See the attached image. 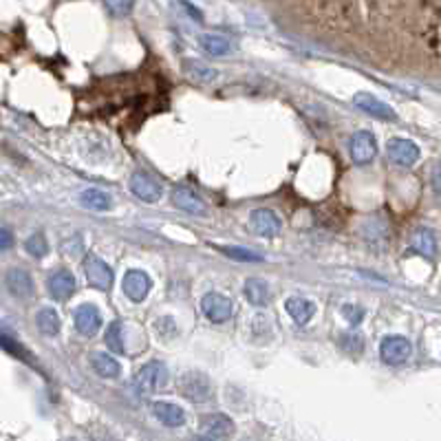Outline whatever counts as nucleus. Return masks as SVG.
<instances>
[{"label":"nucleus","instance_id":"nucleus-1","mask_svg":"<svg viewBox=\"0 0 441 441\" xmlns=\"http://www.w3.org/2000/svg\"><path fill=\"white\" fill-rule=\"evenodd\" d=\"M168 380H170L168 366L163 362L152 360L148 364H144L137 371V375H135V388H137V393L142 395H155L168 384Z\"/></svg>","mask_w":441,"mask_h":441},{"label":"nucleus","instance_id":"nucleus-2","mask_svg":"<svg viewBox=\"0 0 441 441\" xmlns=\"http://www.w3.org/2000/svg\"><path fill=\"white\" fill-rule=\"evenodd\" d=\"M179 393L188 402L201 404L212 397V382L201 371H188L179 377Z\"/></svg>","mask_w":441,"mask_h":441},{"label":"nucleus","instance_id":"nucleus-3","mask_svg":"<svg viewBox=\"0 0 441 441\" xmlns=\"http://www.w3.org/2000/svg\"><path fill=\"white\" fill-rule=\"evenodd\" d=\"M413 344L404 335H386L380 344V358L388 366H402L411 360Z\"/></svg>","mask_w":441,"mask_h":441},{"label":"nucleus","instance_id":"nucleus-4","mask_svg":"<svg viewBox=\"0 0 441 441\" xmlns=\"http://www.w3.org/2000/svg\"><path fill=\"white\" fill-rule=\"evenodd\" d=\"M84 276H87L89 285L95 287L100 291H109L113 287V269L109 267V262H104L100 256L89 254L84 258Z\"/></svg>","mask_w":441,"mask_h":441},{"label":"nucleus","instance_id":"nucleus-5","mask_svg":"<svg viewBox=\"0 0 441 441\" xmlns=\"http://www.w3.org/2000/svg\"><path fill=\"white\" fill-rule=\"evenodd\" d=\"M201 309L205 316L220 324V322H227L229 318H232V313H234V302L229 300L227 296H223V293H218V291H210L203 296L201 300Z\"/></svg>","mask_w":441,"mask_h":441},{"label":"nucleus","instance_id":"nucleus-6","mask_svg":"<svg viewBox=\"0 0 441 441\" xmlns=\"http://www.w3.org/2000/svg\"><path fill=\"white\" fill-rule=\"evenodd\" d=\"M349 152H351V159L353 163L358 166H366L375 159L377 155V142H375V135L369 131H358L351 137L349 144Z\"/></svg>","mask_w":441,"mask_h":441},{"label":"nucleus","instance_id":"nucleus-7","mask_svg":"<svg viewBox=\"0 0 441 441\" xmlns=\"http://www.w3.org/2000/svg\"><path fill=\"white\" fill-rule=\"evenodd\" d=\"M131 192L137 199H142L144 203H157L163 194V188L155 177L139 170L131 177Z\"/></svg>","mask_w":441,"mask_h":441},{"label":"nucleus","instance_id":"nucleus-8","mask_svg":"<svg viewBox=\"0 0 441 441\" xmlns=\"http://www.w3.org/2000/svg\"><path fill=\"white\" fill-rule=\"evenodd\" d=\"M122 289H124L126 298H128V300L142 302V300L150 293L152 280H150V276L146 274V271H142V269H128V271H126L124 280H122Z\"/></svg>","mask_w":441,"mask_h":441},{"label":"nucleus","instance_id":"nucleus-9","mask_svg":"<svg viewBox=\"0 0 441 441\" xmlns=\"http://www.w3.org/2000/svg\"><path fill=\"white\" fill-rule=\"evenodd\" d=\"M386 155L395 166H402V168H411L419 161L417 144H413L411 139H402V137H393L388 142Z\"/></svg>","mask_w":441,"mask_h":441},{"label":"nucleus","instance_id":"nucleus-10","mask_svg":"<svg viewBox=\"0 0 441 441\" xmlns=\"http://www.w3.org/2000/svg\"><path fill=\"white\" fill-rule=\"evenodd\" d=\"M73 322H76V329L80 335H84V338H93L102 327V313L95 304L84 302L76 309V313H73Z\"/></svg>","mask_w":441,"mask_h":441},{"label":"nucleus","instance_id":"nucleus-11","mask_svg":"<svg viewBox=\"0 0 441 441\" xmlns=\"http://www.w3.org/2000/svg\"><path fill=\"white\" fill-rule=\"evenodd\" d=\"M47 291L49 296L58 302H67L76 293V276L69 269H56L47 278Z\"/></svg>","mask_w":441,"mask_h":441},{"label":"nucleus","instance_id":"nucleus-12","mask_svg":"<svg viewBox=\"0 0 441 441\" xmlns=\"http://www.w3.org/2000/svg\"><path fill=\"white\" fill-rule=\"evenodd\" d=\"M249 227H251V232H254L256 236H262V238H274L280 234V229H282V223H280V218L271 212V210H254L249 216Z\"/></svg>","mask_w":441,"mask_h":441},{"label":"nucleus","instance_id":"nucleus-13","mask_svg":"<svg viewBox=\"0 0 441 441\" xmlns=\"http://www.w3.org/2000/svg\"><path fill=\"white\" fill-rule=\"evenodd\" d=\"M353 104L358 106L362 113L371 115L375 120H384V122H393L397 117V113L388 106L386 102H382L380 98L371 95V93H355L353 95Z\"/></svg>","mask_w":441,"mask_h":441},{"label":"nucleus","instance_id":"nucleus-14","mask_svg":"<svg viewBox=\"0 0 441 441\" xmlns=\"http://www.w3.org/2000/svg\"><path fill=\"white\" fill-rule=\"evenodd\" d=\"M201 428L205 437L214 441H225L234 435V422L223 413H212L201 417Z\"/></svg>","mask_w":441,"mask_h":441},{"label":"nucleus","instance_id":"nucleus-15","mask_svg":"<svg viewBox=\"0 0 441 441\" xmlns=\"http://www.w3.org/2000/svg\"><path fill=\"white\" fill-rule=\"evenodd\" d=\"M172 203L183 210L188 214H194V216H205L207 214V205L201 196H199L192 188L188 185H179L172 190Z\"/></svg>","mask_w":441,"mask_h":441},{"label":"nucleus","instance_id":"nucleus-16","mask_svg":"<svg viewBox=\"0 0 441 441\" xmlns=\"http://www.w3.org/2000/svg\"><path fill=\"white\" fill-rule=\"evenodd\" d=\"M5 282H7V289L12 291L16 298H20V300L29 298L31 293H34V278H31V274H29L27 269H20V267L9 269Z\"/></svg>","mask_w":441,"mask_h":441},{"label":"nucleus","instance_id":"nucleus-17","mask_svg":"<svg viewBox=\"0 0 441 441\" xmlns=\"http://www.w3.org/2000/svg\"><path fill=\"white\" fill-rule=\"evenodd\" d=\"M411 247L417 254H422L424 258L435 260L437 258V236L433 229L428 227H417L415 232L411 234Z\"/></svg>","mask_w":441,"mask_h":441},{"label":"nucleus","instance_id":"nucleus-18","mask_svg":"<svg viewBox=\"0 0 441 441\" xmlns=\"http://www.w3.org/2000/svg\"><path fill=\"white\" fill-rule=\"evenodd\" d=\"M152 415L168 428H179L185 424V413L181 406L172 402H155L152 404Z\"/></svg>","mask_w":441,"mask_h":441},{"label":"nucleus","instance_id":"nucleus-19","mask_svg":"<svg viewBox=\"0 0 441 441\" xmlns=\"http://www.w3.org/2000/svg\"><path fill=\"white\" fill-rule=\"evenodd\" d=\"M285 311L289 313V318L296 324H307L313 318V313H316V304L307 298L291 296L285 300Z\"/></svg>","mask_w":441,"mask_h":441},{"label":"nucleus","instance_id":"nucleus-20","mask_svg":"<svg viewBox=\"0 0 441 441\" xmlns=\"http://www.w3.org/2000/svg\"><path fill=\"white\" fill-rule=\"evenodd\" d=\"M243 293L247 302L254 304V307H265V304L271 302V287L262 278H247Z\"/></svg>","mask_w":441,"mask_h":441},{"label":"nucleus","instance_id":"nucleus-21","mask_svg":"<svg viewBox=\"0 0 441 441\" xmlns=\"http://www.w3.org/2000/svg\"><path fill=\"white\" fill-rule=\"evenodd\" d=\"M91 364H93V371H95L100 377H106V380H115V377H120V373H122L120 362L115 360L113 355L102 353V351H95L91 355Z\"/></svg>","mask_w":441,"mask_h":441},{"label":"nucleus","instance_id":"nucleus-22","mask_svg":"<svg viewBox=\"0 0 441 441\" xmlns=\"http://www.w3.org/2000/svg\"><path fill=\"white\" fill-rule=\"evenodd\" d=\"M36 324L42 335H47V338H54V335L60 333V327H62V320H60V313L56 309H40L38 316H36Z\"/></svg>","mask_w":441,"mask_h":441},{"label":"nucleus","instance_id":"nucleus-23","mask_svg":"<svg viewBox=\"0 0 441 441\" xmlns=\"http://www.w3.org/2000/svg\"><path fill=\"white\" fill-rule=\"evenodd\" d=\"M201 47L205 49V54L216 56V58H223L227 54H232V42L223 36H216V34H203Z\"/></svg>","mask_w":441,"mask_h":441},{"label":"nucleus","instance_id":"nucleus-24","mask_svg":"<svg viewBox=\"0 0 441 441\" xmlns=\"http://www.w3.org/2000/svg\"><path fill=\"white\" fill-rule=\"evenodd\" d=\"M80 203L89 210H95V212H106V210L113 205L111 196L102 190H95V188H91V190H84L80 194Z\"/></svg>","mask_w":441,"mask_h":441},{"label":"nucleus","instance_id":"nucleus-25","mask_svg":"<svg viewBox=\"0 0 441 441\" xmlns=\"http://www.w3.org/2000/svg\"><path fill=\"white\" fill-rule=\"evenodd\" d=\"M104 342H106L109 351L111 353H124L126 351V344H124V324L120 320H115L109 324L106 335H104Z\"/></svg>","mask_w":441,"mask_h":441},{"label":"nucleus","instance_id":"nucleus-26","mask_svg":"<svg viewBox=\"0 0 441 441\" xmlns=\"http://www.w3.org/2000/svg\"><path fill=\"white\" fill-rule=\"evenodd\" d=\"M183 69L188 71V76L194 78L196 82H212V80H216V71L212 67L203 65V62H199V60H185Z\"/></svg>","mask_w":441,"mask_h":441},{"label":"nucleus","instance_id":"nucleus-27","mask_svg":"<svg viewBox=\"0 0 441 441\" xmlns=\"http://www.w3.org/2000/svg\"><path fill=\"white\" fill-rule=\"evenodd\" d=\"M25 249H27V254L29 256H34V258H45L49 254V243H47V238L42 232L34 234V236H29L25 240Z\"/></svg>","mask_w":441,"mask_h":441},{"label":"nucleus","instance_id":"nucleus-28","mask_svg":"<svg viewBox=\"0 0 441 441\" xmlns=\"http://www.w3.org/2000/svg\"><path fill=\"white\" fill-rule=\"evenodd\" d=\"M340 346H342L344 353L360 355L364 351V338L360 333H342L340 335Z\"/></svg>","mask_w":441,"mask_h":441},{"label":"nucleus","instance_id":"nucleus-29","mask_svg":"<svg viewBox=\"0 0 441 441\" xmlns=\"http://www.w3.org/2000/svg\"><path fill=\"white\" fill-rule=\"evenodd\" d=\"M218 249L232 260H240V262H260L262 260L260 254H254V251H249L245 247H218Z\"/></svg>","mask_w":441,"mask_h":441},{"label":"nucleus","instance_id":"nucleus-30","mask_svg":"<svg viewBox=\"0 0 441 441\" xmlns=\"http://www.w3.org/2000/svg\"><path fill=\"white\" fill-rule=\"evenodd\" d=\"M366 316V311L364 307H360V304H344L342 307V318H346V322L351 324V327H355V324H360Z\"/></svg>","mask_w":441,"mask_h":441},{"label":"nucleus","instance_id":"nucleus-31","mask_svg":"<svg viewBox=\"0 0 441 441\" xmlns=\"http://www.w3.org/2000/svg\"><path fill=\"white\" fill-rule=\"evenodd\" d=\"M133 3H126V0H109L106 3V9L109 12L115 16V18H122V16H126L128 12H133Z\"/></svg>","mask_w":441,"mask_h":441},{"label":"nucleus","instance_id":"nucleus-32","mask_svg":"<svg viewBox=\"0 0 441 441\" xmlns=\"http://www.w3.org/2000/svg\"><path fill=\"white\" fill-rule=\"evenodd\" d=\"M0 346H3L5 351H9L12 355H16V358H23V360H29L27 358V351L23 349L20 344H16L12 338H7V335H0Z\"/></svg>","mask_w":441,"mask_h":441},{"label":"nucleus","instance_id":"nucleus-33","mask_svg":"<svg viewBox=\"0 0 441 441\" xmlns=\"http://www.w3.org/2000/svg\"><path fill=\"white\" fill-rule=\"evenodd\" d=\"M9 247H14V234L9 232V229L0 227V251L9 249Z\"/></svg>","mask_w":441,"mask_h":441},{"label":"nucleus","instance_id":"nucleus-34","mask_svg":"<svg viewBox=\"0 0 441 441\" xmlns=\"http://www.w3.org/2000/svg\"><path fill=\"white\" fill-rule=\"evenodd\" d=\"M183 7H185V9H188V12H190V14H192V16H194L196 20H201V12H199V9H194L192 5H188V3H185Z\"/></svg>","mask_w":441,"mask_h":441},{"label":"nucleus","instance_id":"nucleus-35","mask_svg":"<svg viewBox=\"0 0 441 441\" xmlns=\"http://www.w3.org/2000/svg\"><path fill=\"white\" fill-rule=\"evenodd\" d=\"M435 192H439V172H437V166H435Z\"/></svg>","mask_w":441,"mask_h":441},{"label":"nucleus","instance_id":"nucleus-36","mask_svg":"<svg viewBox=\"0 0 441 441\" xmlns=\"http://www.w3.org/2000/svg\"><path fill=\"white\" fill-rule=\"evenodd\" d=\"M194 441H214V439H207V437H196Z\"/></svg>","mask_w":441,"mask_h":441}]
</instances>
